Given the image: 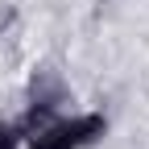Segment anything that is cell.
Returning <instances> with one entry per match:
<instances>
[{
	"instance_id": "6da1fadb",
	"label": "cell",
	"mask_w": 149,
	"mask_h": 149,
	"mask_svg": "<svg viewBox=\"0 0 149 149\" xmlns=\"http://www.w3.org/2000/svg\"><path fill=\"white\" fill-rule=\"evenodd\" d=\"M108 120L87 112V116H74V120H50L46 128H37L29 137V149H83L91 141L104 137Z\"/></svg>"
},
{
	"instance_id": "7a4b0ae2",
	"label": "cell",
	"mask_w": 149,
	"mask_h": 149,
	"mask_svg": "<svg viewBox=\"0 0 149 149\" xmlns=\"http://www.w3.org/2000/svg\"><path fill=\"white\" fill-rule=\"evenodd\" d=\"M21 124H17V120H0V149H17V145H21Z\"/></svg>"
}]
</instances>
